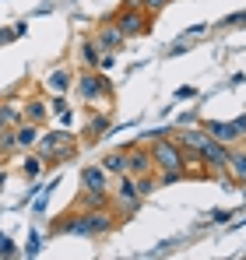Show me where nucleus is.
Wrapping results in <instances>:
<instances>
[{"mask_svg":"<svg viewBox=\"0 0 246 260\" xmlns=\"http://www.w3.org/2000/svg\"><path fill=\"white\" fill-rule=\"evenodd\" d=\"M116 211H109V208H99V211H74V215H64V221H53V232L56 236H84V239H99V236H106V232H113L116 229Z\"/></svg>","mask_w":246,"mask_h":260,"instance_id":"1","label":"nucleus"},{"mask_svg":"<svg viewBox=\"0 0 246 260\" xmlns=\"http://www.w3.org/2000/svg\"><path fill=\"white\" fill-rule=\"evenodd\" d=\"M39 158L46 166H56V162H67V158H74V137L67 134V130H53V134H42L39 137Z\"/></svg>","mask_w":246,"mask_h":260,"instance_id":"2","label":"nucleus"},{"mask_svg":"<svg viewBox=\"0 0 246 260\" xmlns=\"http://www.w3.org/2000/svg\"><path fill=\"white\" fill-rule=\"evenodd\" d=\"M151 11H144V7H120L116 14H113V21H116V28H120L127 39H141V36H148L151 32Z\"/></svg>","mask_w":246,"mask_h":260,"instance_id":"3","label":"nucleus"},{"mask_svg":"<svg viewBox=\"0 0 246 260\" xmlns=\"http://www.w3.org/2000/svg\"><path fill=\"white\" fill-rule=\"evenodd\" d=\"M151 162H155V169L162 173V169H183L187 166V148L176 141V137H159L155 144H151Z\"/></svg>","mask_w":246,"mask_h":260,"instance_id":"4","label":"nucleus"},{"mask_svg":"<svg viewBox=\"0 0 246 260\" xmlns=\"http://www.w3.org/2000/svg\"><path fill=\"white\" fill-rule=\"evenodd\" d=\"M141 204H144V197H141V190H137V179L130 173H123L120 183H116V190H113V208H116V215H123V218L137 215Z\"/></svg>","mask_w":246,"mask_h":260,"instance_id":"5","label":"nucleus"},{"mask_svg":"<svg viewBox=\"0 0 246 260\" xmlns=\"http://www.w3.org/2000/svg\"><path fill=\"white\" fill-rule=\"evenodd\" d=\"M197 158H201L204 173H211V176H222L225 169H229V144H222V141H214V137L207 134V141L201 144Z\"/></svg>","mask_w":246,"mask_h":260,"instance_id":"6","label":"nucleus"},{"mask_svg":"<svg viewBox=\"0 0 246 260\" xmlns=\"http://www.w3.org/2000/svg\"><path fill=\"white\" fill-rule=\"evenodd\" d=\"M78 95L84 102H99V99H113V81L102 78L95 67H88L81 78H78Z\"/></svg>","mask_w":246,"mask_h":260,"instance_id":"7","label":"nucleus"},{"mask_svg":"<svg viewBox=\"0 0 246 260\" xmlns=\"http://www.w3.org/2000/svg\"><path fill=\"white\" fill-rule=\"evenodd\" d=\"M127 173L134 176H144V173H155V162H151V148L144 144H127Z\"/></svg>","mask_w":246,"mask_h":260,"instance_id":"8","label":"nucleus"},{"mask_svg":"<svg viewBox=\"0 0 246 260\" xmlns=\"http://www.w3.org/2000/svg\"><path fill=\"white\" fill-rule=\"evenodd\" d=\"M204 130L214 137V141L229 144V148H232V144H239V141L246 137L243 130L236 127V120H204Z\"/></svg>","mask_w":246,"mask_h":260,"instance_id":"9","label":"nucleus"},{"mask_svg":"<svg viewBox=\"0 0 246 260\" xmlns=\"http://www.w3.org/2000/svg\"><path fill=\"white\" fill-rule=\"evenodd\" d=\"M95 43L102 46V53H116V49H123V46H127V36H123L120 28H116V21L109 18V21H102V25H99V32H95Z\"/></svg>","mask_w":246,"mask_h":260,"instance_id":"10","label":"nucleus"},{"mask_svg":"<svg viewBox=\"0 0 246 260\" xmlns=\"http://www.w3.org/2000/svg\"><path fill=\"white\" fill-rule=\"evenodd\" d=\"M225 173L232 176V183H239V186H246V148H229V169Z\"/></svg>","mask_w":246,"mask_h":260,"instance_id":"11","label":"nucleus"},{"mask_svg":"<svg viewBox=\"0 0 246 260\" xmlns=\"http://www.w3.org/2000/svg\"><path fill=\"white\" fill-rule=\"evenodd\" d=\"M109 183V173L102 166H84L81 169V190H106Z\"/></svg>","mask_w":246,"mask_h":260,"instance_id":"12","label":"nucleus"},{"mask_svg":"<svg viewBox=\"0 0 246 260\" xmlns=\"http://www.w3.org/2000/svg\"><path fill=\"white\" fill-rule=\"evenodd\" d=\"M78 204L88 208V211H99V208H109L113 204V193L109 190H81V201Z\"/></svg>","mask_w":246,"mask_h":260,"instance_id":"13","label":"nucleus"},{"mask_svg":"<svg viewBox=\"0 0 246 260\" xmlns=\"http://www.w3.org/2000/svg\"><path fill=\"white\" fill-rule=\"evenodd\" d=\"M102 169H106L109 176H123V173H127V148L109 151V155L102 158Z\"/></svg>","mask_w":246,"mask_h":260,"instance_id":"14","label":"nucleus"},{"mask_svg":"<svg viewBox=\"0 0 246 260\" xmlns=\"http://www.w3.org/2000/svg\"><path fill=\"white\" fill-rule=\"evenodd\" d=\"M74 85V74L67 71V67H56L53 74H49V88L56 91V95H67V88Z\"/></svg>","mask_w":246,"mask_h":260,"instance_id":"15","label":"nucleus"},{"mask_svg":"<svg viewBox=\"0 0 246 260\" xmlns=\"http://www.w3.org/2000/svg\"><path fill=\"white\" fill-rule=\"evenodd\" d=\"M14 134H18V148H36V144H39V127H36L32 120H28V123H21Z\"/></svg>","mask_w":246,"mask_h":260,"instance_id":"16","label":"nucleus"},{"mask_svg":"<svg viewBox=\"0 0 246 260\" xmlns=\"http://www.w3.org/2000/svg\"><path fill=\"white\" fill-rule=\"evenodd\" d=\"M106 130H109V120H106V116H91L88 127H84V141H99Z\"/></svg>","mask_w":246,"mask_h":260,"instance_id":"17","label":"nucleus"},{"mask_svg":"<svg viewBox=\"0 0 246 260\" xmlns=\"http://www.w3.org/2000/svg\"><path fill=\"white\" fill-rule=\"evenodd\" d=\"M81 56H84L88 67H99V60H102V46L95 43V39H88V43L81 46Z\"/></svg>","mask_w":246,"mask_h":260,"instance_id":"18","label":"nucleus"},{"mask_svg":"<svg viewBox=\"0 0 246 260\" xmlns=\"http://www.w3.org/2000/svg\"><path fill=\"white\" fill-rule=\"evenodd\" d=\"M46 113H49V109H46V102H42V99H32V102L25 106V116H28L32 123H42V120H46Z\"/></svg>","mask_w":246,"mask_h":260,"instance_id":"19","label":"nucleus"},{"mask_svg":"<svg viewBox=\"0 0 246 260\" xmlns=\"http://www.w3.org/2000/svg\"><path fill=\"white\" fill-rule=\"evenodd\" d=\"M137 190H141V197H144V201H148V197H151V193H155V190H159V179H155V176H151V173L137 176Z\"/></svg>","mask_w":246,"mask_h":260,"instance_id":"20","label":"nucleus"},{"mask_svg":"<svg viewBox=\"0 0 246 260\" xmlns=\"http://www.w3.org/2000/svg\"><path fill=\"white\" fill-rule=\"evenodd\" d=\"M187 176V169H162L159 173V186H172V183H179Z\"/></svg>","mask_w":246,"mask_h":260,"instance_id":"21","label":"nucleus"},{"mask_svg":"<svg viewBox=\"0 0 246 260\" xmlns=\"http://www.w3.org/2000/svg\"><path fill=\"white\" fill-rule=\"evenodd\" d=\"M14 123H21V113L11 106H0V127H14Z\"/></svg>","mask_w":246,"mask_h":260,"instance_id":"22","label":"nucleus"},{"mask_svg":"<svg viewBox=\"0 0 246 260\" xmlns=\"http://www.w3.org/2000/svg\"><path fill=\"white\" fill-rule=\"evenodd\" d=\"M42 166H46V162H42L39 155H32V158H25V166H21V169H25L28 179H36V176H42Z\"/></svg>","mask_w":246,"mask_h":260,"instance_id":"23","label":"nucleus"},{"mask_svg":"<svg viewBox=\"0 0 246 260\" xmlns=\"http://www.w3.org/2000/svg\"><path fill=\"white\" fill-rule=\"evenodd\" d=\"M11 148H18V134L11 127H0V151H11Z\"/></svg>","mask_w":246,"mask_h":260,"instance_id":"24","label":"nucleus"},{"mask_svg":"<svg viewBox=\"0 0 246 260\" xmlns=\"http://www.w3.org/2000/svg\"><path fill=\"white\" fill-rule=\"evenodd\" d=\"M39 250H42V236L32 229V236H28V246H25V257H39Z\"/></svg>","mask_w":246,"mask_h":260,"instance_id":"25","label":"nucleus"},{"mask_svg":"<svg viewBox=\"0 0 246 260\" xmlns=\"http://www.w3.org/2000/svg\"><path fill=\"white\" fill-rule=\"evenodd\" d=\"M222 25H225V28H243V25H246V11H236V14L222 18Z\"/></svg>","mask_w":246,"mask_h":260,"instance_id":"26","label":"nucleus"},{"mask_svg":"<svg viewBox=\"0 0 246 260\" xmlns=\"http://www.w3.org/2000/svg\"><path fill=\"white\" fill-rule=\"evenodd\" d=\"M169 4H172V0H141V7H144V11H151V14H162Z\"/></svg>","mask_w":246,"mask_h":260,"instance_id":"27","label":"nucleus"},{"mask_svg":"<svg viewBox=\"0 0 246 260\" xmlns=\"http://www.w3.org/2000/svg\"><path fill=\"white\" fill-rule=\"evenodd\" d=\"M18 250H14V239L11 236H0V257H14Z\"/></svg>","mask_w":246,"mask_h":260,"instance_id":"28","label":"nucleus"},{"mask_svg":"<svg viewBox=\"0 0 246 260\" xmlns=\"http://www.w3.org/2000/svg\"><path fill=\"white\" fill-rule=\"evenodd\" d=\"M229 218H232V211H222V208H218V211H211V215H207V221H211V225H225Z\"/></svg>","mask_w":246,"mask_h":260,"instance_id":"29","label":"nucleus"},{"mask_svg":"<svg viewBox=\"0 0 246 260\" xmlns=\"http://www.w3.org/2000/svg\"><path fill=\"white\" fill-rule=\"evenodd\" d=\"M204 32H207V25H194V28H187L179 39H197V36H204Z\"/></svg>","mask_w":246,"mask_h":260,"instance_id":"30","label":"nucleus"},{"mask_svg":"<svg viewBox=\"0 0 246 260\" xmlns=\"http://www.w3.org/2000/svg\"><path fill=\"white\" fill-rule=\"evenodd\" d=\"M116 63V53H102V60H99V71H109Z\"/></svg>","mask_w":246,"mask_h":260,"instance_id":"31","label":"nucleus"},{"mask_svg":"<svg viewBox=\"0 0 246 260\" xmlns=\"http://www.w3.org/2000/svg\"><path fill=\"white\" fill-rule=\"evenodd\" d=\"M53 113H56V116H60V113H67V99H64V95H56V99H53Z\"/></svg>","mask_w":246,"mask_h":260,"instance_id":"32","label":"nucleus"},{"mask_svg":"<svg viewBox=\"0 0 246 260\" xmlns=\"http://www.w3.org/2000/svg\"><path fill=\"white\" fill-rule=\"evenodd\" d=\"M197 88H176V99H194Z\"/></svg>","mask_w":246,"mask_h":260,"instance_id":"33","label":"nucleus"},{"mask_svg":"<svg viewBox=\"0 0 246 260\" xmlns=\"http://www.w3.org/2000/svg\"><path fill=\"white\" fill-rule=\"evenodd\" d=\"M120 7H141V0H123Z\"/></svg>","mask_w":246,"mask_h":260,"instance_id":"34","label":"nucleus"}]
</instances>
